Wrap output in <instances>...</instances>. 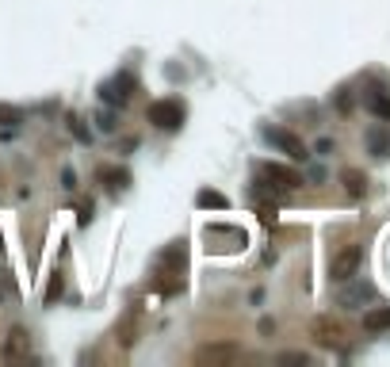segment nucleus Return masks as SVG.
Returning a JSON list of instances; mask_svg holds the SVG:
<instances>
[{
  "mask_svg": "<svg viewBox=\"0 0 390 367\" xmlns=\"http://www.w3.org/2000/svg\"><path fill=\"white\" fill-rule=\"evenodd\" d=\"M184 272H188V249H184V241H172L157 256V272H153L161 295H176L184 287Z\"/></svg>",
  "mask_w": 390,
  "mask_h": 367,
  "instance_id": "f257e3e1",
  "label": "nucleus"
},
{
  "mask_svg": "<svg viewBox=\"0 0 390 367\" xmlns=\"http://www.w3.org/2000/svg\"><path fill=\"white\" fill-rule=\"evenodd\" d=\"M145 119H149L157 130H180L184 127V104H180V99H172V96L153 99V104L145 107Z\"/></svg>",
  "mask_w": 390,
  "mask_h": 367,
  "instance_id": "f03ea898",
  "label": "nucleus"
},
{
  "mask_svg": "<svg viewBox=\"0 0 390 367\" xmlns=\"http://www.w3.org/2000/svg\"><path fill=\"white\" fill-rule=\"evenodd\" d=\"M264 142L275 145L279 153H287L291 161H306V157H310V149H306L302 138L291 134V130H283V127H264Z\"/></svg>",
  "mask_w": 390,
  "mask_h": 367,
  "instance_id": "7ed1b4c3",
  "label": "nucleus"
},
{
  "mask_svg": "<svg viewBox=\"0 0 390 367\" xmlns=\"http://www.w3.org/2000/svg\"><path fill=\"white\" fill-rule=\"evenodd\" d=\"M241 359V348L234 341H218V344H203L195 352V364L199 367H226V364H237Z\"/></svg>",
  "mask_w": 390,
  "mask_h": 367,
  "instance_id": "20e7f679",
  "label": "nucleus"
},
{
  "mask_svg": "<svg viewBox=\"0 0 390 367\" xmlns=\"http://www.w3.org/2000/svg\"><path fill=\"white\" fill-rule=\"evenodd\" d=\"M257 184H264V188H279V191H295L298 184H302V176L295 172V168H287V165H260V172H257Z\"/></svg>",
  "mask_w": 390,
  "mask_h": 367,
  "instance_id": "39448f33",
  "label": "nucleus"
},
{
  "mask_svg": "<svg viewBox=\"0 0 390 367\" xmlns=\"http://www.w3.org/2000/svg\"><path fill=\"white\" fill-rule=\"evenodd\" d=\"M130 92H134V76L130 73H119V76H111V81L99 84V99H104L107 107H127Z\"/></svg>",
  "mask_w": 390,
  "mask_h": 367,
  "instance_id": "423d86ee",
  "label": "nucleus"
},
{
  "mask_svg": "<svg viewBox=\"0 0 390 367\" xmlns=\"http://www.w3.org/2000/svg\"><path fill=\"white\" fill-rule=\"evenodd\" d=\"M138 336H142V306L134 302L119 321H115V341H119V348H134Z\"/></svg>",
  "mask_w": 390,
  "mask_h": 367,
  "instance_id": "0eeeda50",
  "label": "nucleus"
},
{
  "mask_svg": "<svg viewBox=\"0 0 390 367\" xmlns=\"http://www.w3.org/2000/svg\"><path fill=\"white\" fill-rule=\"evenodd\" d=\"M359 260H364L359 245H344V249L336 252L333 260H329V275H333L336 283H344L348 275H356V272H359Z\"/></svg>",
  "mask_w": 390,
  "mask_h": 367,
  "instance_id": "6e6552de",
  "label": "nucleus"
},
{
  "mask_svg": "<svg viewBox=\"0 0 390 367\" xmlns=\"http://www.w3.org/2000/svg\"><path fill=\"white\" fill-rule=\"evenodd\" d=\"M348 287H341V295H336V302L344 306V310H356V306H367L375 298V287L367 279H356V275H348Z\"/></svg>",
  "mask_w": 390,
  "mask_h": 367,
  "instance_id": "1a4fd4ad",
  "label": "nucleus"
},
{
  "mask_svg": "<svg viewBox=\"0 0 390 367\" xmlns=\"http://www.w3.org/2000/svg\"><path fill=\"white\" fill-rule=\"evenodd\" d=\"M4 359L8 364H19V359H27V352H31V333L23 325H12L8 329V336H4Z\"/></svg>",
  "mask_w": 390,
  "mask_h": 367,
  "instance_id": "9d476101",
  "label": "nucleus"
},
{
  "mask_svg": "<svg viewBox=\"0 0 390 367\" xmlns=\"http://www.w3.org/2000/svg\"><path fill=\"white\" fill-rule=\"evenodd\" d=\"M364 104H367V111H371L379 122H390V88H387V84H375V81L367 84Z\"/></svg>",
  "mask_w": 390,
  "mask_h": 367,
  "instance_id": "9b49d317",
  "label": "nucleus"
},
{
  "mask_svg": "<svg viewBox=\"0 0 390 367\" xmlns=\"http://www.w3.org/2000/svg\"><path fill=\"white\" fill-rule=\"evenodd\" d=\"M314 336H318L321 344H329V348H336V344L344 341V329L336 325L333 318H318V321H314Z\"/></svg>",
  "mask_w": 390,
  "mask_h": 367,
  "instance_id": "f8f14e48",
  "label": "nucleus"
},
{
  "mask_svg": "<svg viewBox=\"0 0 390 367\" xmlns=\"http://www.w3.org/2000/svg\"><path fill=\"white\" fill-rule=\"evenodd\" d=\"M367 149H371V157H390V130L387 127L367 130Z\"/></svg>",
  "mask_w": 390,
  "mask_h": 367,
  "instance_id": "ddd939ff",
  "label": "nucleus"
},
{
  "mask_svg": "<svg viewBox=\"0 0 390 367\" xmlns=\"http://www.w3.org/2000/svg\"><path fill=\"white\" fill-rule=\"evenodd\" d=\"M341 184H344V191H348L352 199H359L367 191V176L359 172V168H344L341 172Z\"/></svg>",
  "mask_w": 390,
  "mask_h": 367,
  "instance_id": "4468645a",
  "label": "nucleus"
},
{
  "mask_svg": "<svg viewBox=\"0 0 390 367\" xmlns=\"http://www.w3.org/2000/svg\"><path fill=\"white\" fill-rule=\"evenodd\" d=\"M364 329H367V333H387V329H390V306L367 310L364 313Z\"/></svg>",
  "mask_w": 390,
  "mask_h": 367,
  "instance_id": "2eb2a0df",
  "label": "nucleus"
},
{
  "mask_svg": "<svg viewBox=\"0 0 390 367\" xmlns=\"http://www.w3.org/2000/svg\"><path fill=\"white\" fill-rule=\"evenodd\" d=\"M96 180L104 184V188H122L130 176L122 172V168H115V165H104V168H96Z\"/></svg>",
  "mask_w": 390,
  "mask_h": 367,
  "instance_id": "dca6fc26",
  "label": "nucleus"
},
{
  "mask_svg": "<svg viewBox=\"0 0 390 367\" xmlns=\"http://www.w3.org/2000/svg\"><path fill=\"white\" fill-rule=\"evenodd\" d=\"M23 122V111L15 104H0V127H19Z\"/></svg>",
  "mask_w": 390,
  "mask_h": 367,
  "instance_id": "f3484780",
  "label": "nucleus"
},
{
  "mask_svg": "<svg viewBox=\"0 0 390 367\" xmlns=\"http://www.w3.org/2000/svg\"><path fill=\"white\" fill-rule=\"evenodd\" d=\"M195 203L199 206H218V211H226V195H222V191H199V195H195Z\"/></svg>",
  "mask_w": 390,
  "mask_h": 367,
  "instance_id": "a211bd4d",
  "label": "nucleus"
},
{
  "mask_svg": "<svg viewBox=\"0 0 390 367\" xmlns=\"http://www.w3.org/2000/svg\"><path fill=\"white\" fill-rule=\"evenodd\" d=\"M69 130H73V138H76V142H92V134L84 130V122L76 119V115H69Z\"/></svg>",
  "mask_w": 390,
  "mask_h": 367,
  "instance_id": "6ab92c4d",
  "label": "nucleus"
},
{
  "mask_svg": "<svg viewBox=\"0 0 390 367\" xmlns=\"http://www.w3.org/2000/svg\"><path fill=\"white\" fill-rule=\"evenodd\" d=\"M352 104H356V99H352V88H341V92H336V111H341V115H348Z\"/></svg>",
  "mask_w": 390,
  "mask_h": 367,
  "instance_id": "aec40b11",
  "label": "nucleus"
},
{
  "mask_svg": "<svg viewBox=\"0 0 390 367\" xmlns=\"http://www.w3.org/2000/svg\"><path fill=\"white\" fill-rule=\"evenodd\" d=\"M96 127L104 130V134H115V127H119V122H115L111 111H99V115H96Z\"/></svg>",
  "mask_w": 390,
  "mask_h": 367,
  "instance_id": "412c9836",
  "label": "nucleus"
},
{
  "mask_svg": "<svg viewBox=\"0 0 390 367\" xmlns=\"http://www.w3.org/2000/svg\"><path fill=\"white\" fill-rule=\"evenodd\" d=\"M257 214H260V222H264V226H272V222H275V203H260Z\"/></svg>",
  "mask_w": 390,
  "mask_h": 367,
  "instance_id": "4be33fe9",
  "label": "nucleus"
},
{
  "mask_svg": "<svg viewBox=\"0 0 390 367\" xmlns=\"http://www.w3.org/2000/svg\"><path fill=\"white\" fill-rule=\"evenodd\" d=\"M279 364H310V356H306V352H283Z\"/></svg>",
  "mask_w": 390,
  "mask_h": 367,
  "instance_id": "5701e85b",
  "label": "nucleus"
},
{
  "mask_svg": "<svg viewBox=\"0 0 390 367\" xmlns=\"http://www.w3.org/2000/svg\"><path fill=\"white\" fill-rule=\"evenodd\" d=\"M58 298H61V275H54L50 291H46V302H58Z\"/></svg>",
  "mask_w": 390,
  "mask_h": 367,
  "instance_id": "b1692460",
  "label": "nucleus"
}]
</instances>
